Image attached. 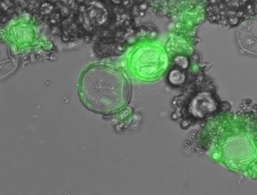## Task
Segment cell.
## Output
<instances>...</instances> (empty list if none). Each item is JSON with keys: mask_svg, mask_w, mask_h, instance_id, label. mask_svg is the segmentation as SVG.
<instances>
[{"mask_svg": "<svg viewBox=\"0 0 257 195\" xmlns=\"http://www.w3.org/2000/svg\"><path fill=\"white\" fill-rule=\"evenodd\" d=\"M192 113L195 117L202 118L216 109V103L209 94H199L192 102Z\"/></svg>", "mask_w": 257, "mask_h": 195, "instance_id": "3957f363", "label": "cell"}, {"mask_svg": "<svg viewBox=\"0 0 257 195\" xmlns=\"http://www.w3.org/2000/svg\"><path fill=\"white\" fill-rule=\"evenodd\" d=\"M140 10L139 7H138V5H135L134 6H132V9H131V15L134 17H138L139 16V14L140 13Z\"/></svg>", "mask_w": 257, "mask_h": 195, "instance_id": "30bf717a", "label": "cell"}, {"mask_svg": "<svg viewBox=\"0 0 257 195\" xmlns=\"http://www.w3.org/2000/svg\"><path fill=\"white\" fill-rule=\"evenodd\" d=\"M137 1H142V0H137Z\"/></svg>", "mask_w": 257, "mask_h": 195, "instance_id": "ffe728a7", "label": "cell"}, {"mask_svg": "<svg viewBox=\"0 0 257 195\" xmlns=\"http://www.w3.org/2000/svg\"><path fill=\"white\" fill-rule=\"evenodd\" d=\"M39 1H41V3H44V2H46V1H47V0H39Z\"/></svg>", "mask_w": 257, "mask_h": 195, "instance_id": "d6986e66", "label": "cell"}, {"mask_svg": "<svg viewBox=\"0 0 257 195\" xmlns=\"http://www.w3.org/2000/svg\"><path fill=\"white\" fill-rule=\"evenodd\" d=\"M55 6L50 2L42 3L40 7V13L43 16H49L54 12Z\"/></svg>", "mask_w": 257, "mask_h": 195, "instance_id": "5b68a950", "label": "cell"}, {"mask_svg": "<svg viewBox=\"0 0 257 195\" xmlns=\"http://www.w3.org/2000/svg\"><path fill=\"white\" fill-rule=\"evenodd\" d=\"M59 11L60 12L62 17L67 18L70 15V8L65 5L63 6Z\"/></svg>", "mask_w": 257, "mask_h": 195, "instance_id": "ba28073f", "label": "cell"}, {"mask_svg": "<svg viewBox=\"0 0 257 195\" xmlns=\"http://www.w3.org/2000/svg\"><path fill=\"white\" fill-rule=\"evenodd\" d=\"M84 105L94 112L110 114L120 111L128 102L130 86L121 73L106 69L85 73L79 85Z\"/></svg>", "mask_w": 257, "mask_h": 195, "instance_id": "6da1fadb", "label": "cell"}, {"mask_svg": "<svg viewBox=\"0 0 257 195\" xmlns=\"http://www.w3.org/2000/svg\"><path fill=\"white\" fill-rule=\"evenodd\" d=\"M87 7H84L85 14L83 16V22L82 24H85V28H92L93 26H101L108 21V14L105 5L103 3L97 1L94 4L93 1L90 2Z\"/></svg>", "mask_w": 257, "mask_h": 195, "instance_id": "7a4b0ae2", "label": "cell"}, {"mask_svg": "<svg viewBox=\"0 0 257 195\" xmlns=\"http://www.w3.org/2000/svg\"><path fill=\"white\" fill-rule=\"evenodd\" d=\"M83 40L85 43H90L92 41V35L86 32L83 36Z\"/></svg>", "mask_w": 257, "mask_h": 195, "instance_id": "4fadbf2b", "label": "cell"}, {"mask_svg": "<svg viewBox=\"0 0 257 195\" xmlns=\"http://www.w3.org/2000/svg\"><path fill=\"white\" fill-rule=\"evenodd\" d=\"M51 31L53 34L54 35H60V32H61V29L60 27H59L57 25H52L51 28Z\"/></svg>", "mask_w": 257, "mask_h": 195, "instance_id": "7c38bea8", "label": "cell"}, {"mask_svg": "<svg viewBox=\"0 0 257 195\" xmlns=\"http://www.w3.org/2000/svg\"><path fill=\"white\" fill-rule=\"evenodd\" d=\"M168 81L174 86L182 85L185 81V75L178 69H172L168 74Z\"/></svg>", "mask_w": 257, "mask_h": 195, "instance_id": "277c9868", "label": "cell"}, {"mask_svg": "<svg viewBox=\"0 0 257 195\" xmlns=\"http://www.w3.org/2000/svg\"><path fill=\"white\" fill-rule=\"evenodd\" d=\"M240 21V18L238 16H230L228 18V22L231 25L235 26L238 24Z\"/></svg>", "mask_w": 257, "mask_h": 195, "instance_id": "9c48e42d", "label": "cell"}, {"mask_svg": "<svg viewBox=\"0 0 257 195\" xmlns=\"http://www.w3.org/2000/svg\"><path fill=\"white\" fill-rule=\"evenodd\" d=\"M209 20L214 22H219L220 21H221V16L219 14H215L213 16H209Z\"/></svg>", "mask_w": 257, "mask_h": 195, "instance_id": "8fae6325", "label": "cell"}, {"mask_svg": "<svg viewBox=\"0 0 257 195\" xmlns=\"http://www.w3.org/2000/svg\"><path fill=\"white\" fill-rule=\"evenodd\" d=\"M138 7H139L140 11H146L147 9V8H148V4L146 2H142L138 5Z\"/></svg>", "mask_w": 257, "mask_h": 195, "instance_id": "5bb4252c", "label": "cell"}, {"mask_svg": "<svg viewBox=\"0 0 257 195\" xmlns=\"http://www.w3.org/2000/svg\"><path fill=\"white\" fill-rule=\"evenodd\" d=\"M61 18L62 16L60 12L59 11H56L53 12L51 15H50L48 21L52 25H57L58 23L61 22Z\"/></svg>", "mask_w": 257, "mask_h": 195, "instance_id": "52a82bcc", "label": "cell"}, {"mask_svg": "<svg viewBox=\"0 0 257 195\" xmlns=\"http://www.w3.org/2000/svg\"><path fill=\"white\" fill-rule=\"evenodd\" d=\"M75 1L77 2L78 4H84L86 0H75Z\"/></svg>", "mask_w": 257, "mask_h": 195, "instance_id": "e0dca14e", "label": "cell"}, {"mask_svg": "<svg viewBox=\"0 0 257 195\" xmlns=\"http://www.w3.org/2000/svg\"><path fill=\"white\" fill-rule=\"evenodd\" d=\"M174 63L181 69L185 70L189 66L188 59L184 56H178L174 59Z\"/></svg>", "mask_w": 257, "mask_h": 195, "instance_id": "8992f818", "label": "cell"}, {"mask_svg": "<svg viewBox=\"0 0 257 195\" xmlns=\"http://www.w3.org/2000/svg\"><path fill=\"white\" fill-rule=\"evenodd\" d=\"M70 38H71V36L69 35H66V34H63L61 35V40L63 42H69L70 40Z\"/></svg>", "mask_w": 257, "mask_h": 195, "instance_id": "9a60e30c", "label": "cell"}, {"mask_svg": "<svg viewBox=\"0 0 257 195\" xmlns=\"http://www.w3.org/2000/svg\"><path fill=\"white\" fill-rule=\"evenodd\" d=\"M145 14H146V13H145V11H140V14H139V16L140 17H144V16H145Z\"/></svg>", "mask_w": 257, "mask_h": 195, "instance_id": "ac0fdd59", "label": "cell"}, {"mask_svg": "<svg viewBox=\"0 0 257 195\" xmlns=\"http://www.w3.org/2000/svg\"><path fill=\"white\" fill-rule=\"evenodd\" d=\"M192 59H193L194 61L197 62V61H199V57L197 54H194L193 55V57H192Z\"/></svg>", "mask_w": 257, "mask_h": 195, "instance_id": "2e32d148", "label": "cell"}]
</instances>
